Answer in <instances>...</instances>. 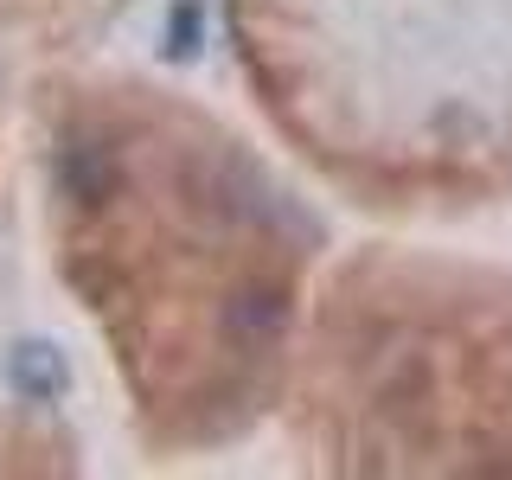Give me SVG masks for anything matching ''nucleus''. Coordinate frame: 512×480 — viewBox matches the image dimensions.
<instances>
[{"mask_svg": "<svg viewBox=\"0 0 512 480\" xmlns=\"http://www.w3.org/2000/svg\"><path fill=\"white\" fill-rule=\"evenodd\" d=\"M7 378H13V391H20V397H32V404H52V397L64 391V359L45 340H26V346H13Z\"/></svg>", "mask_w": 512, "mask_h": 480, "instance_id": "1", "label": "nucleus"}]
</instances>
